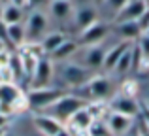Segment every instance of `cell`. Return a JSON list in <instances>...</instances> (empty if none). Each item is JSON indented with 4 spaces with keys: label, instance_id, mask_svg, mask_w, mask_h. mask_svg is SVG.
<instances>
[{
    "label": "cell",
    "instance_id": "cell-1",
    "mask_svg": "<svg viewBox=\"0 0 149 136\" xmlns=\"http://www.w3.org/2000/svg\"><path fill=\"white\" fill-rule=\"evenodd\" d=\"M87 104L89 102L83 98V96H79L77 93H66V95H62L61 98L53 104V106H49L47 110L40 112V114H45V115H49V117L57 119L58 123L66 125V123H68V119L72 117L77 110L85 108Z\"/></svg>",
    "mask_w": 149,
    "mask_h": 136
},
{
    "label": "cell",
    "instance_id": "cell-2",
    "mask_svg": "<svg viewBox=\"0 0 149 136\" xmlns=\"http://www.w3.org/2000/svg\"><path fill=\"white\" fill-rule=\"evenodd\" d=\"M26 95V104L29 108L36 110L38 114L44 110H47L49 106H53L62 95H66V91L62 87H40V89H29Z\"/></svg>",
    "mask_w": 149,
    "mask_h": 136
},
{
    "label": "cell",
    "instance_id": "cell-3",
    "mask_svg": "<svg viewBox=\"0 0 149 136\" xmlns=\"http://www.w3.org/2000/svg\"><path fill=\"white\" fill-rule=\"evenodd\" d=\"M85 91L83 98L87 102H108L113 95H115V89L113 83L108 76H93L83 87H79Z\"/></svg>",
    "mask_w": 149,
    "mask_h": 136
},
{
    "label": "cell",
    "instance_id": "cell-4",
    "mask_svg": "<svg viewBox=\"0 0 149 136\" xmlns=\"http://www.w3.org/2000/svg\"><path fill=\"white\" fill-rule=\"evenodd\" d=\"M58 74H61L62 83H64L66 87H72V89L83 87V85L87 83L93 76H95V74H93V70L81 66L79 63H76V61L62 63L61 64V72H58Z\"/></svg>",
    "mask_w": 149,
    "mask_h": 136
},
{
    "label": "cell",
    "instance_id": "cell-5",
    "mask_svg": "<svg viewBox=\"0 0 149 136\" xmlns=\"http://www.w3.org/2000/svg\"><path fill=\"white\" fill-rule=\"evenodd\" d=\"M49 32V15L42 10H32L25 21V34L26 44H40L42 38Z\"/></svg>",
    "mask_w": 149,
    "mask_h": 136
},
{
    "label": "cell",
    "instance_id": "cell-6",
    "mask_svg": "<svg viewBox=\"0 0 149 136\" xmlns=\"http://www.w3.org/2000/svg\"><path fill=\"white\" fill-rule=\"evenodd\" d=\"M108 110L113 112V114H121V115H127V117H132V119L142 115V106H140L138 98L136 96L123 95V93H115L108 100Z\"/></svg>",
    "mask_w": 149,
    "mask_h": 136
},
{
    "label": "cell",
    "instance_id": "cell-7",
    "mask_svg": "<svg viewBox=\"0 0 149 136\" xmlns=\"http://www.w3.org/2000/svg\"><path fill=\"white\" fill-rule=\"evenodd\" d=\"M55 80V63L51 57L38 59L36 66L32 70V76L29 80V89H40V87H51V81Z\"/></svg>",
    "mask_w": 149,
    "mask_h": 136
},
{
    "label": "cell",
    "instance_id": "cell-8",
    "mask_svg": "<svg viewBox=\"0 0 149 136\" xmlns=\"http://www.w3.org/2000/svg\"><path fill=\"white\" fill-rule=\"evenodd\" d=\"M109 32H111V27L108 21H96L91 27H87L85 30H81L79 36H77V44L83 45V47H91V45H100L108 40Z\"/></svg>",
    "mask_w": 149,
    "mask_h": 136
},
{
    "label": "cell",
    "instance_id": "cell-9",
    "mask_svg": "<svg viewBox=\"0 0 149 136\" xmlns=\"http://www.w3.org/2000/svg\"><path fill=\"white\" fill-rule=\"evenodd\" d=\"M104 123L113 136H127L134 129V119L132 117H127V115H121V114H113V112H108L104 115Z\"/></svg>",
    "mask_w": 149,
    "mask_h": 136
},
{
    "label": "cell",
    "instance_id": "cell-10",
    "mask_svg": "<svg viewBox=\"0 0 149 136\" xmlns=\"http://www.w3.org/2000/svg\"><path fill=\"white\" fill-rule=\"evenodd\" d=\"M93 123H95V117H93V114L89 112V108L85 106V108H81V110H77L76 114L68 119V123H66L64 127L72 134H87V130L91 129Z\"/></svg>",
    "mask_w": 149,
    "mask_h": 136
},
{
    "label": "cell",
    "instance_id": "cell-11",
    "mask_svg": "<svg viewBox=\"0 0 149 136\" xmlns=\"http://www.w3.org/2000/svg\"><path fill=\"white\" fill-rule=\"evenodd\" d=\"M74 25L77 27V30H85L87 27H91L93 23L98 21V10L95 4H81V6L74 8Z\"/></svg>",
    "mask_w": 149,
    "mask_h": 136
},
{
    "label": "cell",
    "instance_id": "cell-12",
    "mask_svg": "<svg viewBox=\"0 0 149 136\" xmlns=\"http://www.w3.org/2000/svg\"><path fill=\"white\" fill-rule=\"evenodd\" d=\"M25 96V93L21 91L19 83H0V106L2 112L11 114V108Z\"/></svg>",
    "mask_w": 149,
    "mask_h": 136
},
{
    "label": "cell",
    "instance_id": "cell-13",
    "mask_svg": "<svg viewBox=\"0 0 149 136\" xmlns=\"http://www.w3.org/2000/svg\"><path fill=\"white\" fill-rule=\"evenodd\" d=\"M74 2L70 0H49L47 4V15L58 23H66L74 17Z\"/></svg>",
    "mask_w": 149,
    "mask_h": 136
},
{
    "label": "cell",
    "instance_id": "cell-14",
    "mask_svg": "<svg viewBox=\"0 0 149 136\" xmlns=\"http://www.w3.org/2000/svg\"><path fill=\"white\" fill-rule=\"evenodd\" d=\"M104 55H106L104 44L91 45V47H83V57H81L79 61H76V63H79L81 66H85V68H89V70H96V68H102Z\"/></svg>",
    "mask_w": 149,
    "mask_h": 136
},
{
    "label": "cell",
    "instance_id": "cell-15",
    "mask_svg": "<svg viewBox=\"0 0 149 136\" xmlns=\"http://www.w3.org/2000/svg\"><path fill=\"white\" fill-rule=\"evenodd\" d=\"M32 125L42 136H57L62 129H64L62 123H58L57 119L49 117V115H45V114H36L34 115L32 117Z\"/></svg>",
    "mask_w": 149,
    "mask_h": 136
},
{
    "label": "cell",
    "instance_id": "cell-16",
    "mask_svg": "<svg viewBox=\"0 0 149 136\" xmlns=\"http://www.w3.org/2000/svg\"><path fill=\"white\" fill-rule=\"evenodd\" d=\"M147 10V4L143 0H128L127 6L115 15L113 23H125V21H138L142 13Z\"/></svg>",
    "mask_w": 149,
    "mask_h": 136
},
{
    "label": "cell",
    "instance_id": "cell-17",
    "mask_svg": "<svg viewBox=\"0 0 149 136\" xmlns=\"http://www.w3.org/2000/svg\"><path fill=\"white\" fill-rule=\"evenodd\" d=\"M132 44H134V42H117V44L111 45V47L106 49L104 63H102V70H106V72H113L117 61L121 59V55H123V53L127 51V49L130 47Z\"/></svg>",
    "mask_w": 149,
    "mask_h": 136
},
{
    "label": "cell",
    "instance_id": "cell-18",
    "mask_svg": "<svg viewBox=\"0 0 149 136\" xmlns=\"http://www.w3.org/2000/svg\"><path fill=\"white\" fill-rule=\"evenodd\" d=\"M66 40H68V36H66L62 30H49V32L45 34L44 38H42V42H40L44 55H45V57H51L62 44H64Z\"/></svg>",
    "mask_w": 149,
    "mask_h": 136
},
{
    "label": "cell",
    "instance_id": "cell-19",
    "mask_svg": "<svg viewBox=\"0 0 149 136\" xmlns=\"http://www.w3.org/2000/svg\"><path fill=\"white\" fill-rule=\"evenodd\" d=\"M77 51H79V44H77V40L68 38V40H66L64 44H62L61 47L51 55V61H53V63H61V64L68 63V61H72L74 57H76Z\"/></svg>",
    "mask_w": 149,
    "mask_h": 136
},
{
    "label": "cell",
    "instance_id": "cell-20",
    "mask_svg": "<svg viewBox=\"0 0 149 136\" xmlns=\"http://www.w3.org/2000/svg\"><path fill=\"white\" fill-rule=\"evenodd\" d=\"M6 42H10L13 47L21 49L26 44L25 34V23H15V25H6Z\"/></svg>",
    "mask_w": 149,
    "mask_h": 136
},
{
    "label": "cell",
    "instance_id": "cell-21",
    "mask_svg": "<svg viewBox=\"0 0 149 136\" xmlns=\"http://www.w3.org/2000/svg\"><path fill=\"white\" fill-rule=\"evenodd\" d=\"M115 30L121 36V42H136L142 36V30H140L138 23L136 21H125V23H115Z\"/></svg>",
    "mask_w": 149,
    "mask_h": 136
},
{
    "label": "cell",
    "instance_id": "cell-22",
    "mask_svg": "<svg viewBox=\"0 0 149 136\" xmlns=\"http://www.w3.org/2000/svg\"><path fill=\"white\" fill-rule=\"evenodd\" d=\"M2 23L4 25H15V23H25V10L11 4H4L2 11Z\"/></svg>",
    "mask_w": 149,
    "mask_h": 136
},
{
    "label": "cell",
    "instance_id": "cell-23",
    "mask_svg": "<svg viewBox=\"0 0 149 136\" xmlns=\"http://www.w3.org/2000/svg\"><path fill=\"white\" fill-rule=\"evenodd\" d=\"M132 47H134V44H132L130 47H128L127 51L121 55V59L117 61L115 68H113V72H115V74H119V76H125L127 72H130V70H132Z\"/></svg>",
    "mask_w": 149,
    "mask_h": 136
},
{
    "label": "cell",
    "instance_id": "cell-24",
    "mask_svg": "<svg viewBox=\"0 0 149 136\" xmlns=\"http://www.w3.org/2000/svg\"><path fill=\"white\" fill-rule=\"evenodd\" d=\"M127 2H128V0H104L100 6L104 8L109 15H111V21H113V19H115V15L119 13L125 6H127Z\"/></svg>",
    "mask_w": 149,
    "mask_h": 136
},
{
    "label": "cell",
    "instance_id": "cell-25",
    "mask_svg": "<svg viewBox=\"0 0 149 136\" xmlns=\"http://www.w3.org/2000/svg\"><path fill=\"white\" fill-rule=\"evenodd\" d=\"M136 49H138L140 57H142L143 66H149V38L146 34H142V36L136 40Z\"/></svg>",
    "mask_w": 149,
    "mask_h": 136
},
{
    "label": "cell",
    "instance_id": "cell-26",
    "mask_svg": "<svg viewBox=\"0 0 149 136\" xmlns=\"http://www.w3.org/2000/svg\"><path fill=\"white\" fill-rule=\"evenodd\" d=\"M89 136H113L111 133H109V129L106 127L104 119H95V123L91 125V129L87 130Z\"/></svg>",
    "mask_w": 149,
    "mask_h": 136
},
{
    "label": "cell",
    "instance_id": "cell-27",
    "mask_svg": "<svg viewBox=\"0 0 149 136\" xmlns=\"http://www.w3.org/2000/svg\"><path fill=\"white\" fill-rule=\"evenodd\" d=\"M136 23H138V27H140V30H142V34H143V30H146V29H149V8L143 11L142 17H140Z\"/></svg>",
    "mask_w": 149,
    "mask_h": 136
},
{
    "label": "cell",
    "instance_id": "cell-28",
    "mask_svg": "<svg viewBox=\"0 0 149 136\" xmlns=\"http://www.w3.org/2000/svg\"><path fill=\"white\" fill-rule=\"evenodd\" d=\"M11 123V114H6V112H0V129H8Z\"/></svg>",
    "mask_w": 149,
    "mask_h": 136
},
{
    "label": "cell",
    "instance_id": "cell-29",
    "mask_svg": "<svg viewBox=\"0 0 149 136\" xmlns=\"http://www.w3.org/2000/svg\"><path fill=\"white\" fill-rule=\"evenodd\" d=\"M10 57H11V51H2L0 53V68L2 66H8V63H10Z\"/></svg>",
    "mask_w": 149,
    "mask_h": 136
},
{
    "label": "cell",
    "instance_id": "cell-30",
    "mask_svg": "<svg viewBox=\"0 0 149 136\" xmlns=\"http://www.w3.org/2000/svg\"><path fill=\"white\" fill-rule=\"evenodd\" d=\"M44 4H49V0H29V6L34 8V10H42Z\"/></svg>",
    "mask_w": 149,
    "mask_h": 136
},
{
    "label": "cell",
    "instance_id": "cell-31",
    "mask_svg": "<svg viewBox=\"0 0 149 136\" xmlns=\"http://www.w3.org/2000/svg\"><path fill=\"white\" fill-rule=\"evenodd\" d=\"M6 4H11V6H17V8H23L25 10L29 6V0H6Z\"/></svg>",
    "mask_w": 149,
    "mask_h": 136
},
{
    "label": "cell",
    "instance_id": "cell-32",
    "mask_svg": "<svg viewBox=\"0 0 149 136\" xmlns=\"http://www.w3.org/2000/svg\"><path fill=\"white\" fill-rule=\"evenodd\" d=\"M142 123H143V127L149 130V110H143V117H142Z\"/></svg>",
    "mask_w": 149,
    "mask_h": 136
},
{
    "label": "cell",
    "instance_id": "cell-33",
    "mask_svg": "<svg viewBox=\"0 0 149 136\" xmlns=\"http://www.w3.org/2000/svg\"><path fill=\"white\" fill-rule=\"evenodd\" d=\"M138 130H140V134H142V136H149V130L146 129V127H143V123L138 127Z\"/></svg>",
    "mask_w": 149,
    "mask_h": 136
},
{
    "label": "cell",
    "instance_id": "cell-34",
    "mask_svg": "<svg viewBox=\"0 0 149 136\" xmlns=\"http://www.w3.org/2000/svg\"><path fill=\"white\" fill-rule=\"evenodd\" d=\"M127 136H142V134H140V130H138V127H134V129H132V130H130V133H128Z\"/></svg>",
    "mask_w": 149,
    "mask_h": 136
},
{
    "label": "cell",
    "instance_id": "cell-35",
    "mask_svg": "<svg viewBox=\"0 0 149 136\" xmlns=\"http://www.w3.org/2000/svg\"><path fill=\"white\" fill-rule=\"evenodd\" d=\"M57 136H72V133H70V130H68V129L64 127V129H62V130H61V133H58Z\"/></svg>",
    "mask_w": 149,
    "mask_h": 136
},
{
    "label": "cell",
    "instance_id": "cell-36",
    "mask_svg": "<svg viewBox=\"0 0 149 136\" xmlns=\"http://www.w3.org/2000/svg\"><path fill=\"white\" fill-rule=\"evenodd\" d=\"M6 40H2V38H0V53H2V51H6Z\"/></svg>",
    "mask_w": 149,
    "mask_h": 136
},
{
    "label": "cell",
    "instance_id": "cell-37",
    "mask_svg": "<svg viewBox=\"0 0 149 136\" xmlns=\"http://www.w3.org/2000/svg\"><path fill=\"white\" fill-rule=\"evenodd\" d=\"M146 110H149V91H147V95H146Z\"/></svg>",
    "mask_w": 149,
    "mask_h": 136
},
{
    "label": "cell",
    "instance_id": "cell-38",
    "mask_svg": "<svg viewBox=\"0 0 149 136\" xmlns=\"http://www.w3.org/2000/svg\"><path fill=\"white\" fill-rule=\"evenodd\" d=\"M2 11H4V4L0 2V21H2Z\"/></svg>",
    "mask_w": 149,
    "mask_h": 136
},
{
    "label": "cell",
    "instance_id": "cell-39",
    "mask_svg": "<svg viewBox=\"0 0 149 136\" xmlns=\"http://www.w3.org/2000/svg\"><path fill=\"white\" fill-rule=\"evenodd\" d=\"M91 2H93V4H96V6H100V4L104 2V0H91Z\"/></svg>",
    "mask_w": 149,
    "mask_h": 136
},
{
    "label": "cell",
    "instance_id": "cell-40",
    "mask_svg": "<svg viewBox=\"0 0 149 136\" xmlns=\"http://www.w3.org/2000/svg\"><path fill=\"white\" fill-rule=\"evenodd\" d=\"M6 130L8 129H0V136H6Z\"/></svg>",
    "mask_w": 149,
    "mask_h": 136
},
{
    "label": "cell",
    "instance_id": "cell-41",
    "mask_svg": "<svg viewBox=\"0 0 149 136\" xmlns=\"http://www.w3.org/2000/svg\"><path fill=\"white\" fill-rule=\"evenodd\" d=\"M143 34H146V36L149 38V29H146V30H143Z\"/></svg>",
    "mask_w": 149,
    "mask_h": 136
},
{
    "label": "cell",
    "instance_id": "cell-42",
    "mask_svg": "<svg viewBox=\"0 0 149 136\" xmlns=\"http://www.w3.org/2000/svg\"><path fill=\"white\" fill-rule=\"evenodd\" d=\"M143 2H146V4H147V8H149V0H143Z\"/></svg>",
    "mask_w": 149,
    "mask_h": 136
},
{
    "label": "cell",
    "instance_id": "cell-43",
    "mask_svg": "<svg viewBox=\"0 0 149 136\" xmlns=\"http://www.w3.org/2000/svg\"><path fill=\"white\" fill-rule=\"evenodd\" d=\"M0 112H2V106H0Z\"/></svg>",
    "mask_w": 149,
    "mask_h": 136
},
{
    "label": "cell",
    "instance_id": "cell-44",
    "mask_svg": "<svg viewBox=\"0 0 149 136\" xmlns=\"http://www.w3.org/2000/svg\"><path fill=\"white\" fill-rule=\"evenodd\" d=\"M2 2H6V0H2Z\"/></svg>",
    "mask_w": 149,
    "mask_h": 136
},
{
    "label": "cell",
    "instance_id": "cell-45",
    "mask_svg": "<svg viewBox=\"0 0 149 136\" xmlns=\"http://www.w3.org/2000/svg\"><path fill=\"white\" fill-rule=\"evenodd\" d=\"M0 2H2V0H0Z\"/></svg>",
    "mask_w": 149,
    "mask_h": 136
},
{
    "label": "cell",
    "instance_id": "cell-46",
    "mask_svg": "<svg viewBox=\"0 0 149 136\" xmlns=\"http://www.w3.org/2000/svg\"><path fill=\"white\" fill-rule=\"evenodd\" d=\"M70 2H72V0H70Z\"/></svg>",
    "mask_w": 149,
    "mask_h": 136
}]
</instances>
